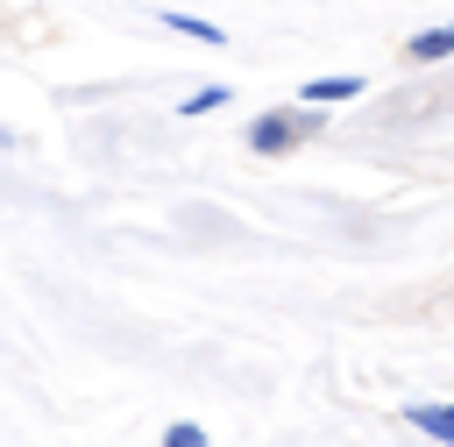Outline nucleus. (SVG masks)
Segmentation results:
<instances>
[{
    "label": "nucleus",
    "instance_id": "nucleus-5",
    "mask_svg": "<svg viewBox=\"0 0 454 447\" xmlns=\"http://www.w3.org/2000/svg\"><path fill=\"white\" fill-rule=\"evenodd\" d=\"M163 28H177V35L206 43V50H220V43H227V28H220V21H206V14H184V7H163Z\"/></svg>",
    "mask_w": 454,
    "mask_h": 447
},
{
    "label": "nucleus",
    "instance_id": "nucleus-6",
    "mask_svg": "<svg viewBox=\"0 0 454 447\" xmlns=\"http://www.w3.org/2000/svg\"><path fill=\"white\" fill-rule=\"evenodd\" d=\"M227 99H234L227 85H199V92H184V99H177V121H199V114H220Z\"/></svg>",
    "mask_w": 454,
    "mask_h": 447
},
{
    "label": "nucleus",
    "instance_id": "nucleus-2",
    "mask_svg": "<svg viewBox=\"0 0 454 447\" xmlns=\"http://www.w3.org/2000/svg\"><path fill=\"white\" fill-rule=\"evenodd\" d=\"M362 85H369L362 71H326V78H305V85H298V106H319V114H326V106L362 99Z\"/></svg>",
    "mask_w": 454,
    "mask_h": 447
},
{
    "label": "nucleus",
    "instance_id": "nucleus-7",
    "mask_svg": "<svg viewBox=\"0 0 454 447\" xmlns=\"http://www.w3.org/2000/svg\"><path fill=\"white\" fill-rule=\"evenodd\" d=\"M163 447H213V433L192 426V419H170V426H163Z\"/></svg>",
    "mask_w": 454,
    "mask_h": 447
},
{
    "label": "nucleus",
    "instance_id": "nucleus-1",
    "mask_svg": "<svg viewBox=\"0 0 454 447\" xmlns=\"http://www.w3.org/2000/svg\"><path fill=\"white\" fill-rule=\"evenodd\" d=\"M319 128H326L319 106H262V114L241 128V142H248V156H291V149L312 142Z\"/></svg>",
    "mask_w": 454,
    "mask_h": 447
},
{
    "label": "nucleus",
    "instance_id": "nucleus-3",
    "mask_svg": "<svg viewBox=\"0 0 454 447\" xmlns=\"http://www.w3.org/2000/svg\"><path fill=\"white\" fill-rule=\"evenodd\" d=\"M397 419H404L411 433H426V440L454 447V404H397Z\"/></svg>",
    "mask_w": 454,
    "mask_h": 447
},
{
    "label": "nucleus",
    "instance_id": "nucleus-4",
    "mask_svg": "<svg viewBox=\"0 0 454 447\" xmlns=\"http://www.w3.org/2000/svg\"><path fill=\"white\" fill-rule=\"evenodd\" d=\"M447 57H454V21H433L404 43V64H447Z\"/></svg>",
    "mask_w": 454,
    "mask_h": 447
},
{
    "label": "nucleus",
    "instance_id": "nucleus-8",
    "mask_svg": "<svg viewBox=\"0 0 454 447\" xmlns=\"http://www.w3.org/2000/svg\"><path fill=\"white\" fill-rule=\"evenodd\" d=\"M0 149H14V135H7V128H0Z\"/></svg>",
    "mask_w": 454,
    "mask_h": 447
}]
</instances>
